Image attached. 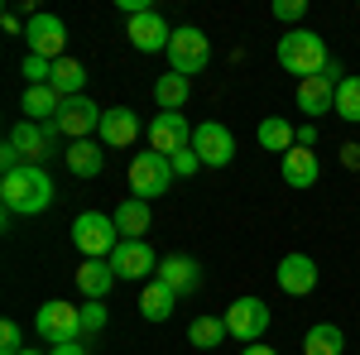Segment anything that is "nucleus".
Listing matches in <instances>:
<instances>
[{
  "label": "nucleus",
  "mask_w": 360,
  "mask_h": 355,
  "mask_svg": "<svg viewBox=\"0 0 360 355\" xmlns=\"http://www.w3.org/2000/svg\"><path fill=\"white\" fill-rule=\"evenodd\" d=\"M0 202L10 217H44L53 207V178L44 164H25L20 173L0 178Z\"/></svg>",
  "instance_id": "1"
},
{
  "label": "nucleus",
  "mask_w": 360,
  "mask_h": 355,
  "mask_svg": "<svg viewBox=\"0 0 360 355\" xmlns=\"http://www.w3.org/2000/svg\"><path fill=\"white\" fill-rule=\"evenodd\" d=\"M274 58H278V67H283L288 77H298V82L317 77V72L332 63L327 44H322V34H312V29H288V34L278 39Z\"/></svg>",
  "instance_id": "2"
},
{
  "label": "nucleus",
  "mask_w": 360,
  "mask_h": 355,
  "mask_svg": "<svg viewBox=\"0 0 360 355\" xmlns=\"http://www.w3.org/2000/svg\"><path fill=\"white\" fill-rule=\"evenodd\" d=\"M207 63H212V39H207L197 25L173 29V44H168V72H178V77L193 82Z\"/></svg>",
  "instance_id": "3"
},
{
  "label": "nucleus",
  "mask_w": 360,
  "mask_h": 355,
  "mask_svg": "<svg viewBox=\"0 0 360 355\" xmlns=\"http://www.w3.org/2000/svg\"><path fill=\"white\" fill-rule=\"evenodd\" d=\"M72 245L82 250L86 259H111L115 245H120L115 217H106V212H82V217L72 221Z\"/></svg>",
  "instance_id": "4"
},
{
  "label": "nucleus",
  "mask_w": 360,
  "mask_h": 355,
  "mask_svg": "<svg viewBox=\"0 0 360 355\" xmlns=\"http://www.w3.org/2000/svg\"><path fill=\"white\" fill-rule=\"evenodd\" d=\"M34 331L49 341V346H68V341H82V307L63 298H49L34 312Z\"/></svg>",
  "instance_id": "5"
},
{
  "label": "nucleus",
  "mask_w": 360,
  "mask_h": 355,
  "mask_svg": "<svg viewBox=\"0 0 360 355\" xmlns=\"http://www.w3.org/2000/svg\"><path fill=\"white\" fill-rule=\"evenodd\" d=\"M168 183H173V164H168V154H135L130 159V192H135L139 202H154V197H164Z\"/></svg>",
  "instance_id": "6"
},
{
  "label": "nucleus",
  "mask_w": 360,
  "mask_h": 355,
  "mask_svg": "<svg viewBox=\"0 0 360 355\" xmlns=\"http://www.w3.org/2000/svg\"><path fill=\"white\" fill-rule=\"evenodd\" d=\"M226 331L245 346H259V336L269 331V302L264 298H236L226 307Z\"/></svg>",
  "instance_id": "7"
},
{
  "label": "nucleus",
  "mask_w": 360,
  "mask_h": 355,
  "mask_svg": "<svg viewBox=\"0 0 360 355\" xmlns=\"http://www.w3.org/2000/svg\"><path fill=\"white\" fill-rule=\"evenodd\" d=\"M106 264L115 269V278H130V283H149V278L159 273V264H164V259H159V254L149 250V240H120V245H115V254L106 259Z\"/></svg>",
  "instance_id": "8"
},
{
  "label": "nucleus",
  "mask_w": 360,
  "mask_h": 355,
  "mask_svg": "<svg viewBox=\"0 0 360 355\" xmlns=\"http://www.w3.org/2000/svg\"><path fill=\"white\" fill-rule=\"evenodd\" d=\"M101 115H106V110L96 106L91 96H68L53 125H58V135H68V144H77V139H91L101 130Z\"/></svg>",
  "instance_id": "9"
},
{
  "label": "nucleus",
  "mask_w": 360,
  "mask_h": 355,
  "mask_svg": "<svg viewBox=\"0 0 360 355\" xmlns=\"http://www.w3.org/2000/svg\"><path fill=\"white\" fill-rule=\"evenodd\" d=\"M193 130L197 125H188L183 110H159V115L149 120V149L173 159L178 149H193Z\"/></svg>",
  "instance_id": "10"
},
{
  "label": "nucleus",
  "mask_w": 360,
  "mask_h": 355,
  "mask_svg": "<svg viewBox=\"0 0 360 355\" xmlns=\"http://www.w3.org/2000/svg\"><path fill=\"white\" fill-rule=\"evenodd\" d=\"M193 154L202 159V168H226L236 159V135L226 130L221 120H202L193 130Z\"/></svg>",
  "instance_id": "11"
},
{
  "label": "nucleus",
  "mask_w": 360,
  "mask_h": 355,
  "mask_svg": "<svg viewBox=\"0 0 360 355\" xmlns=\"http://www.w3.org/2000/svg\"><path fill=\"white\" fill-rule=\"evenodd\" d=\"M25 39H29V53L49 58V63H58V58H68V25H63L58 15H49V10H39V15L29 20Z\"/></svg>",
  "instance_id": "12"
},
{
  "label": "nucleus",
  "mask_w": 360,
  "mask_h": 355,
  "mask_svg": "<svg viewBox=\"0 0 360 355\" xmlns=\"http://www.w3.org/2000/svg\"><path fill=\"white\" fill-rule=\"evenodd\" d=\"M10 144L25 154V164H49L58 154V125H39V120H20L10 130Z\"/></svg>",
  "instance_id": "13"
},
{
  "label": "nucleus",
  "mask_w": 360,
  "mask_h": 355,
  "mask_svg": "<svg viewBox=\"0 0 360 355\" xmlns=\"http://www.w3.org/2000/svg\"><path fill=\"white\" fill-rule=\"evenodd\" d=\"M125 39L135 44L139 53H168L173 29H168V20L159 15V10H144V15H135V20L125 25Z\"/></svg>",
  "instance_id": "14"
},
{
  "label": "nucleus",
  "mask_w": 360,
  "mask_h": 355,
  "mask_svg": "<svg viewBox=\"0 0 360 355\" xmlns=\"http://www.w3.org/2000/svg\"><path fill=\"white\" fill-rule=\"evenodd\" d=\"M274 278H278V288H283L288 298H307V293L317 288V264H312V254H283Z\"/></svg>",
  "instance_id": "15"
},
{
  "label": "nucleus",
  "mask_w": 360,
  "mask_h": 355,
  "mask_svg": "<svg viewBox=\"0 0 360 355\" xmlns=\"http://www.w3.org/2000/svg\"><path fill=\"white\" fill-rule=\"evenodd\" d=\"M96 135H101L106 149H130V144L139 139V115L130 106H111L106 115H101V130H96Z\"/></svg>",
  "instance_id": "16"
},
{
  "label": "nucleus",
  "mask_w": 360,
  "mask_h": 355,
  "mask_svg": "<svg viewBox=\"0 0 360 355\" xmlns=\"http://www.w3.org/2000/svg\"><path fill=\"white\" fill-rule=\"evenodd\" d=\"M111 288H115V269L106 259H82V264H77V293H82L86 302H106Z\"/></svg>",
  "instance_id": "17"
},
{
  "label": "nucleus",
  "mask_w": 360,
  "mask_h": 355,
  "mask_svg": "<svg viewBox=\"0 0 360 355\" xmlns=\"http://www.w3.org/2000/svg\"><path fill=\"white\" fill-rule=\"evenodd\" d=\"M278 173H283V183H288V188L303 192V188H312V183L322 178V164H317V154H312V149H298V144H293V149L278 159Z\"/></svg>",
  "instance_id": "18"
},
{
  "label": "nucleus",
  "mask_w": 360,
  "mask_h": 355,
  "mask_svg": "<svg viewBox=\"0 0 360 355\" xmlns=\"http://www.w3.org/2000/svg\"><path fill=\"white\" fill-rule=\"evenodd\" d=\"M154 278L168 283L178 298H188V293H197V283H202V269H197V259H188V254H168Z\"/></svg>",
  "instance_id": "19"
},
{
  "label": "nucleus",
  "mask_w": 360,
  "mask_h": 355,
  "mask_svg": "<svg viewBox=\"0 0 360 355\" xmlns=\"http://www.w3.org/2000/svg\"><path fill=\"white\" fill-rule=\"evenodd\" d=\"M298 110L303 115H327V110H336V82L322 77V72L298 82Z\"/></svg>",
  "instance_id": "20"
},
{
  "label": "nucleus",
  "mask_w": 360,
  "mask_h": 355,
  "mask_svg": "<svg viewBox=\"0 0 360 355\" xmlns=\"http://www.w3.org/2000/svg\"><path fill=\"white\" fill-rule=\"evenodd\" d=\"M68 173L72 178H96L101 168H106V144H96V139H77V144H68Z\"/></svg>",
  "instance_id": "21"
},
{
  "label": "nucleus",
  "mask_w": 360,
  "mask_h": 355,
  "mask_svg": "<svg viewBox=\"0 0 360 355\" xmlns=\"http://www.w3.org/2000/svg\"><path fill=\"white\" fill-rule=\"evenodd\" d=\"M149 226H154L149 202L130 197V202H120V207H115V231H120V240H144V235H149Z\"/></svg>",
  "instance_id": "22"
},
{
  "label": "nucleus",
  "mask_w": 360,
  "mask_h": 355,
  "mask_svg": "<svg viewBox=\"0 0 360 355\" xmlns=\"http://www.w3.org/2000/svg\"><path fill=\"white\" fill-rule=\"evenodd\" d=\"M173 307H178V293H173L168 283H159V278H149L144 293H139V317H144V322H168Z\"/></svg>",
  "instance_id": "23"
},
{
  "label": "nucleus",
  "mask_w": 360,
  "mask_h": 355,
  "mask_svg": "<svg viewBox=\"0 0 360 355\" xmlns=\"http://www.w3.org/2000/svg\"><path fill=\"white\" fill-rule=\"evenodd\" d=\"M25 115L29 120H39V125H53L58 110H63V96H58L53 86H25Z\"/></svg>",
  "instance_id": "24"
},
{
  "label": "nucleus",
  "mask_w": 360,
  "mask_h": 355,
  "mask_svg": "<svg viewBox=\"0 0 360 355\" xmlns=\"http://www.w3.org/2000/svg\"><path fill=\"white\" fill-rule=\"evenodd\" d=\"M293 144H298V130H293L283 115H264V120H259V149H269V154L283 159Z\"/></svg>",
  "instance_id": "25"
},
{
  "label": "nucleus",
  "mask_w": 360,
  "mask_h": 355,
  "mask_svg": "<svg viewBox=\"0 0 360 355\" xmlns=\"http://www.w3.org/2000/svg\"><path fill=\"white\" fill-rule=\"evenodd\" d=\"M346 351V336L336 322H317V327H307L303 336V355H341Z\"/></svg>",
  "instance_id": "26"
},
{
  "label": "nucleus",
  "mask_w": 360,
  "mask_h": 355,
  "mask_svg": "<svg viewBox=\"0 0 360 355\" xmlns=\"http://www.w3.org/2000/svg\"><path fill=\"white\" fill-rule=\"evenodd\" d=\"M68 101V96H82V86H86V67L77 63V58H58L53 63V82H49Z\"/></svg>",
  "instance_id": "27"
},
{
  "label": "nucleus",
  "mask_w": 360,
  "mask_h": 355,
  "mask_svg": "<svg viewBox=\"0 0 360 355\" xmlns=\"http://www.w3.org/2000/svg\"><path fill=\"white\" fill-rule=\"evenodd\" d=\"M188 96H193V82L178 77V72H164V77L154 82V101H159V110H183Z\"/></svg>",
  "instance_id": "28"
},
{
  "label": "nucleus",
  "mask_w": 360,
  "mask_h": 355,
  "mask_svg": "<svg viewBox=\"0 0 360 355\" xmlns=\"http://www.w3.org/2000/svg\"><path fill=\"white\" fill-rule=\"evenodd\" d=\"M226 336V317H197L193 327H188V346H197V351H217Z\"/></svg>",
  "instance_id": "29"
},
{
  "label": "nucleus",
  "mask_w": 360,
  "mask_h": 355,
  "mask_svg": "<svg viewBox=\"0 0 360 355\" xmlns=\"http://www.w3.org/2000/svg\"><path fill=\"white\" fill-rule=\"evenodd\" d=\"M336 115L360 125V77H341V86H336Z\"/></svg>",
  "instance_id": "30"
},
{
  "label": "nucleus",
  "mask_w": 360,
  "mask_h": 355,
  "mask_svg": "<svg viewBox=\"0 0 360 355\" xmlns=\"http://www.w3.org/2000/svg\"><path fill=\"white\" fill-rule=\"evenodd\" d=\"M25 77H29V86H49V82H53V63L39 58V53H29L25 58Z\"/></svg>",
  "instance_id": "31"
},
{
  "label": "nucleus",
  "mask_w": 360,
  "mask_h": 355,
  "mask_svg": "<svg viewBox=\"0 0 360 355\" xmlns=\"http://www.w3.org/2000/svg\"><path fill=\"white\" fill-rule=\"evenodd\" d=\"M106 331V302H82V336Z\"/></svg>",
  "instance_id": "32"
},
{
  "label": "nucleus",
  "mask_w": 360,
  "mask_h": 355,
  "mask_svg": "<svg viewBox=\"0 0 360 355\" xmlns=\"http://www.w3.org/2000/svg\"><path fill=\"white\" fill-rule=\"evenodd\" d=\"M20 351H25L20 322H0V355H20Z\"/></svg>",
  "instance_id": "33"
},
{
  "label": "nucleus",
  "mask_w": 360,
  "mask_h": 355,
  "mask_svg": "<svg viewBox=\"0 0 360 355\" xmlns=\"http://www.w3.org/2000/svg\"><path fill=\"white\" fill-rule=\"evenodd\" d=\"M168 164H173V178H193L197 168H202V159H197L193 149H178V154H173Z\"/></svg>",
  "instance_id": "34"
},
{
  "label": "nucleus",
  "mask_w": 360,
  "mask_h": 355,
  "mask_svg": "<svg viewBox=\"0 0 360 355\" xmlns=\"http://www.w3.org/2000/svg\"><path fill=\"white\" fill-rule=\"evenodd\" d=\"M274 15L283 20V25H298L307 15V0H274Z\"/></svg>",
  "instance_id": "35"
},
{
  "label": "nucleus",
  "mask_w": 360,
  "mask_h": 355,
  "mask_svg": "<svg viewBox=\"0 0 360 355\" xmlns=\"http://www.w3.org/2000/svg\"><path fill=\"white\" fill-rule=\"evenodd\" d=\"M312 144H317V125H303L298 130V149H312Z\"/></svg>",
  "instance_id": "36"
},
{
  "label": "nucleus",
  "mask_w": 360,
  "mask_h": 355,
  "mask_svg": "<svg viewBox=\"0 0 360 355\" xmlns=\"http://www.w3.org/2000/svg\"><path fill=\"white\" fill-rule=\"evenodd\" d=\"M49 355H86V346H82V341H68V346H53Z\"/></svg>",
  "instance_id": "37"
},
{
  "label": "nucleus",
  "mask_w": 360,
  "mask_h": 355,
  "mask_svg": "<svg viewBox=\"0 0 360 355\" xmlns=\"http://www.w3.org/2000/svg\"><path fill=\"white\" fill-rule=\"evenodd\" d=\"M240 355H278L274 346H240Z\"/></svg>",
  "instance_id": "38"
},
{
  "label": "nucleus",
  "mask_w": 360,
  "mask_h": 355,
  "mask_svg": "<svg viewBox=\"0 0 360 355\" xmlns=\"http://www.w3.org/2000/svg\"><path fill=\"white\" fill-rule=\"evenodd\" d=\"M20 355H44V351H29V346H25V351H20Z\"/></svg>",
  "instance_id": "39"
}]
</instances>
